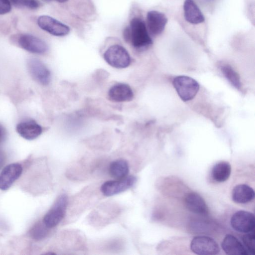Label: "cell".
Returning <instances> with one entry per match:
<instances>
[{
  "label": "cell",
  "instance_id": "cell-27",
  "mask_svg": "<svg viewBox=\"0 0 255 255\" xmlns=\"http://www.w3.org/2000/svg\"><path fill=\"white\" fill-rule=\"evenodd\" d=\"M6 136V132L3 127L0 124V143L4 139Z\"/></svg>",
  "mask_w": 255,
  "mask_h": 255
},
{
  "label": "cell",
  "instance_id": "cell-2",
  "mask_svg": "<svg viewBox=\"0 0 255 255\" xmlns=\"http://www.w3.org/2000/svg\"><path fill=\"white\" fill-rule=\"evenodd\" d=\"M68 201V196L66 194H62L58 196L43 217V223L47 228H52L60 223L65 216Z\"/></svg>",
  "mask_w": 255,
  "mask_h": 255
},
{
  "label": "cell",
  "instance_id": "cell-1",
  "mask_svg": "<svg viewBox=\"0 0 255 255\" xmlns=\"http://www.w3.org/2000/svg\"><path fill=\"white\" fill-rule=\"evenodd\" d=\"M129 41L135 48L143 50L152 44V40L144 21L139 17L133 18L129 25Z\"/></svg>",
  "mask_w": 255,
  "mask_h": 255
},
{
  "label": "cell",
  "instance_id": "cell-14",
  "mask_svg": "<svg viewBox=\"0 0 255 255\" xmlns=\"http://www.w3.org/2000/svg\"><path fill=\"white\" fill-rule=\"evenodd\" d=\"M108 98L113 102H122L131 101L133 93L129 85L119 83L113 86L108 92Z\"/></svg>",
  "mask_w": 255,
  "mask_h": 255
},
{
  "label": "cell",
  "instance_id": "cell-26",
  "mask_svg": "<svg viewBox=\"0 0 255 255\" xmlns=\"http://www.w3.org/2000/svg\"><path fill=\"white\" fill-rule=\"evenodd\" d=\"M130 29L129 26L125 28L123 32L124 37L126 41L129 42L130 39Z\"/></svg>",
  "mask_w": 255,
  "mask_h": 255
},
{
  "label": "cell",
  "instance_id": "cell-28",
  "mask_svg": "<svg viewBox=\"0 0 255 255\" xmlns=\"http://www.w3.org/2000/svg\"><path fill=\"white\" fill-rule=\"evenodd\" d=\"M4 162V155L3 152L0 150V167L3 165Z\"/></svg>",
  "mask_w": 255,
  "mask_h": 255
},
{
  "label": "cell",
  "instance_id": "cell-30",
  "mask_svg": "<svg viewBox=\"0 0 255 255\" xmlns=\"http://www.w3.org/2000/svg\"><path fill=\"white\" fill-rule=\"evenodd\" d=\"M44 0V1H46V2H49V1H51L52 0Z\"/></svg>",
  "mask_w": 255,
  "mask_h": 255
},
{
  "label": "cell",
  "instance_id": "cell-19",
  "mask_svg": "<svg viewBox=\"0 0 255 255\" xmlns=\"http://www.w3.org/2000/svg\"><path fill=\"white\" fill-rule=\"evenodd\" d=\"M231 173V166L227 161H220L215 164L211 171L213 179L218 182H223L228 179Z\"/></svg>",
  "mask_w": 255,
  "mask_h": 255
},
{
  "label": "cell",
  "instance_id": "cell-16",
  "mask_svg": "<svg viewBox=\"0 0 255 255\" xmlns=\"http://www.w3.org/2000/svg\"><path fill=\"white\" fill-rule=\"evenodd\" d=\"M221 246L226 254L229 255H247V250L242 243L235 236L227 235L224 238Z\"/></svg>",
  "mask_w": 255,
  "mask_h": 255
},
{
  "label": "cell",
  "instance_id": "cell-25",
  "mask_svg": "<svg viewBox=\"0 0 255 255\" xmlns=\"http://www.w3.org/2000/svg\"><path fill=\"white\" fill-rule=\"evenodd\" d=\"M11 9V3L9 0H0V14H5Z\"/></svg>",
  "mask_w": 255,
  "mask_h": 255
},
{
  "label": "cell",
  "instance_id": "cell-12",
  "mask_svg": "<svg viewBox=\"0 0 255 255\" xmlns=\"http://www.w3.org/2000/svg\"><path fill=\"white\" fill-rule=\"evenodd\" d=\"M22 167L19 163H10L3 168L0 173V189L6 190L21 175Z\"/></svg>",
  "mask_w": 255,
  "mask_h": 255
},
{
  "label": "cell",
  "instance_id": "cell-29",
  "mask_svg": "<svg viewBox=\"0 0 255 255\" xmlns=\"http://www.w3.org/2000/svg\"><path fill=\"white\" fill-rule=\"evenodd\" d=\"M55 0L59 2H60V3H64V2L67 1L69 0Z\"/></svg>",
  "mask_w": 255,
  "mask_h": 255
},
{
  "label": "cell",
  "instance_id": "cell-15",
  "mask_svg": "<svg viewBox=\"0 0 255 255\" xmlns=\"http://www.w3.org/2000/svg\"><path fill=\"white\" fill-rule=\"evenodd\" d=\"M17 133L27 140H33L42 132V128L35 121L28 120L19 123L16 128Z\"/></svg>",
  "mask_w": 255,
  "mask_h": 255
},
{
  "label": "cell",
  "instance_id": "cell-5",
  "mask_svg": "<svg viewBox=\"0 0 255 255\" xmlns=\"http://www.w3.org/2000/svg\"><path fill=\"white\" fill-rule=\"evenodd\" d=\"M190 249L194 253L201 255H214L220 252L217 242L214 239L205 236L194 237L191 242Z\"/></svg>",
  "mask_w": 255,
  "mask_h": 255
},
{
  "label": "cell",
  "instance_id": "cell-18",
  "mask_svg": "<svg viewBox=\"0 0 255 255\" xmlns=\"http://www.w3.org/2000/svg\"><path fill=\"white\" fill-rule=\"evenodd\" d=\"M232 200L239 204H246L255 198V191L250 186L239 184L233 188L232 192Z\"/></svg>",
  "mask_w": 255,
  "mask_h": 255
},
{
  "label": "cell",
  "instance_id": "cell-11",
  "mask_svg": "<svg viewBox=\"0 0 255 255\" xmlns=\"http://www.w3.org/2000/svg\"><path fill=\"white\" fill-rule=\"evenodd\" d=\"M28 71L32 77L43 85H47L51 80V74L47 67L40 60L32 58L28 61Z\"/></svg>",
  "mask_w": 255,
  "mask_h": 255
},
{
  "label": "cell",
  "instance_id": "cell-21",
  "mask_svg": "<svg viewBox=\"0 0 255 255\" xmlns=\"http://www.w3.org/2000/svg\"><path fill=\"white\" fill-rule=\"evenodd\" d=\"M221 70L228 81L236 89L241 88V83L238 74L229 65L224 64L221 66Z\"/></svg>",
  "mask_w": 255,
  "mask_h": 255
},
{
  "label": "cell",
  "instance_id": "cell-23",
  "mask_svg": "<svg viewBox=\"0 0 255 255\" xmlns=\"http://www.w3.org/2000/svg\"><path fill=\"white\" fill-rule=\"evenodd\" d=\"M242 241L248 253L254 255L255 253V235L254 231L244 235L242 237Z\"/></svg>",
  "mask_w": 255,
  "mask_h": 255
},
{
  "label": "cell",
  "instance_id": "cell-13",
  "mask_svg": "<svg viewBox=\"0 0 255 255\" xmlns=\"http://www.w3.org/2000/svg\"><path fill=\"white\" fill-rule=\"evenodd\" d=\"M185 203L187 209L194 214L205 216L208 213V206L205 200L197 193H188L185 198Z\"/></svg>",
  "mask_w": 255,
  "mask_h": 255
},
{
  "label": "cell",
  "instance_id": "cell-10",
  "mask_svg": "<svg viewBox=\"0 0 255 255\" xmlns=\"http://www.w3.org/2000/svg\"><path fill=\"white\" fill-rule=\"evenodd\" d=\"M168 19L166 15L157 10H150L146 14L147 28L149 33L154 36L164 31Z\"/></svg>",
  "mask_w": 255,
  "mask_h": 255
},
{
  "label": "cell",
  "instance_id": "cell-17",
  "mask_svg": "<svg viewBox=\"0 0 255 255\" xmlns=\"http://www.w3.org/2000/svg\"><path fill=\"white\" fill-rule=\"evenodd\" d=\"M183 9L184 18L189 23L198 24L204 21V15L193 0H185Z\"/></svg>",
  "mask_w": 255,
  "mask_h": 255
},
{
  "label": "cell",
  "instance_id": "cell-3",
  "mask_svg": "<svg viewBox=\"0 0 255 255\" xmlns=\"http://www.w3.org/2000/svg\"><path fill=\"white\" fill-rule=\"evenodd\" d=\"M173 85L180 98L185 102L193 99L199 90V85L193 79L186 76L174 78Z\"/></svg>",
  "mask_w": 255,
  "mask_h": 255
},
{
  "label": "cell",
  "instance_id": "cell-9",
  "mask_svg": "<svg viewBox=\"0 0 255 255\" xmlns=\"http://www.w3.org/2000/svg\"><path fill=\"white\" fill-rule=\"evenodd\" d=\"M17 43L20 47L32 53L43 54L48 50V46L45 41L30 34H20L18 37Z\"/></svg>",
  "mask_w": 255,
  "mask_h": 255
},
{
  "label": "cell",
  "instance_id": "cell-22",
  "mask_svg": "<svg viewBox=\"0 0 255 255\" xmlns=\"http://www.w3.org/2000/svg\"><path fill=\"white\" fill-rule=\"evenodd\" d=\"M48 229L44 224L37 223L30 231V235L34 240H40L44 238L48 234Z\"/></svg>",
  "mask_w": 255,
  "mask_h": 255
},
{
  "label": "cell",
  "instance_id": "cell-4",
  "mask_svg": "<svg viewBox=\"0 0 255 255\" xmlns=\"http://www.w3.org/2000/svg\"><path fill=\"white\" fill-rule=\"evenodd\" d=\"M104 58L111 66L117 68L128 67L131 62L127 50L122 46L115 44L109 47L105 52Z\"/></svg>",
  "mask_w": 255,
  "mask_h": 255
},
{
  "label": "cell",
  "instance_id": "cell-6",
  "mask_svg": "<svg viewBox=\"0 0 255 255\" xmlns=\"http://www.w3.org/2000/svg\"><path fill=\"white\" fill-rule=\"evenodd\" d=\"M136 181V178L132 175L122 179L107 181L101 186V191L105 196H113L129 189Z\"/></svg>",
  "mask_w": 255,
  "mask_h": 255
},
{
  "label": "cell",
  "instance_id": "cell-20",
  "mask_svg": "<svg viewBox=\"0 0 255 255\" xmlns=\"http://www.w3.org/2000/svg\"><path fill=\"white\" fill-rule=\"evenodd\" d=\"M128 171V163L123 159H118L112 162L109 167L110 175L116 179H122L127 177Z\"/></svg>",
  "mask_w": 255,
  "mask_h": 255
},
{
  "label": "cell",
  "instance_id": "cell-7",
  "mask_svg": "<svg viewBox=\"0 0 255 255\" xmlns=\"http://www.w3.org/2000/svg\"><path fill=\"white\" fill-rule=\"evenodd\" d=\"M230 223L232 227L236 231L248 233L254 231L255 216L248 211H238L233 215Z\"/></svg>",
  "mask_w": 255,
  "mask_h": 255
},
{
  "label": "cell",
  "instance_id": "cell-24",
  "mask_svg": "<svg viewBox=\"0 0 255 255\" xmlns=\"http://www.w3.org/2000/svg\"><path fill=\"white\" fill-rule=\"evenodd\" d=\"M11 4L18 7H26L35 9L39 7L40 2L37 0H9Z\"/></svg>",
  "mask_w": 255,
  "mask_h": 255
},
{
  "label": "cell",
  "instance_id": "cell-8",
  "mask_svg": "<svg viewBox=\"0 0 255 255\" xmlns=\"http://www.w3.org/2000/svg\"><path fill=\"white\" fill-rule=\"evenodd\" d=\"M37 22L41 29L54 36H64L70 32L68 26L49 15L39 16Z\"/></svg>",
  "mask_w": 255,
  "mask_h": 255
}]
</instances>
